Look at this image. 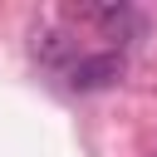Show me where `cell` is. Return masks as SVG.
Segmentation results:
<instances>
[{
    "label": "cell",
    "mask_w": 157,
    "mask_h": 157,
    "mask_svg": "<svg viewBox=\"0 0 157 157\" xmlns=\"http://www.w3.org/2000/svg\"><path fill=\"white\" fill-rule=\"evenodd\" d=\"M64 20H69V25H98V29L113 39L118 54L132 49V44L147 34V15L132 10V5H123V0H108V5H64Z\"/></svg>",
    "instance_id": "1"
},
{
    "label": "cell",
    "mask_w": 157,
    "mask_h": 157,
    "mask_svg": "<svg viewBox=\"0 0 157 157\" xmlns=\"http://www.w3.org/2000/svg\"><path fill=\"white\" fill-rule=\"evenodd\" d=\"M123 74H128V54H118V49H88V54H78L64 69V88L69 93H103V88L123 83Z\"/></svg>",
    "instance_id": "2"
},
{
    "label": "cell",
    "mask_w": 157,
    "mask_h": 157,
    "mask_svg": "<svg viewBox=\"0 0 157 157\" xmlns=\"http://www.w3.org/2000/svg\"><path fill=\"white\" fill-rule=\"evenodd\" d=\"M78 54H83V49H78V39H74L69 25H39V29L29 34V59L44 64V69H59V74H64Z\"/></svg>",
    "instance_id": "3"
}]
</instances>
